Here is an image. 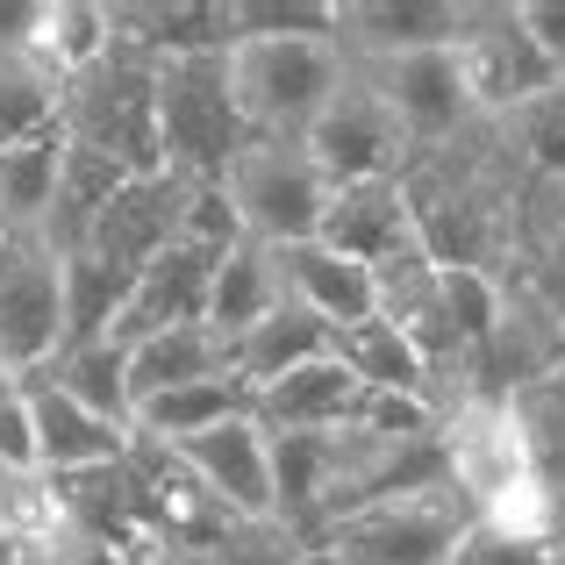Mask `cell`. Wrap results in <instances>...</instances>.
Listing matches in <instances>:
<instances>
[{"mask_svg": "<svg viewBox=\"0 0 565 565\" xmlns=\"http://www.w3.org/2000/svg\"><path fill=\"white\" fill-rule=\"evenodd\" d=\"M523 172L501 151L494 129H472V137L444 143V151H423L408 172H401V193H408L415 215V244L437 265H458V273H509L515 265V215H523Z\"/></svg>", "mask_w": 565, "mask_h": 565, "instance_id": "1", "label": "cell"}, {"mask_svg": "<svg viewBox=\"0 0 565 565\" xmlns=\"http://www.w3.org/2000/svg\"><path fill=\"white\" fill-rule=\"evenodd\" d=\"M57 137L72 151L108 158L129 180L166 172V158H158V57L115 43L100 65L65 79L57 86Z\"/></svg>", "mask_w": 565, "mask_h": 565, "instance_id": "2", "label": "cell"}, {"mask_svg": "<svg viewBox=\"0 0 565 565\" xmlns=\"http://www.w3.org/2000/svg\"><path fill=\"white\" fill-rule=\"evenodd\" d=\"M222 65H230V94H236V115L250 122V137L301 143L308 122L344 86L351 57L337 51V36H244L222 51Z\"/></svg>", "mask_w": 565, "mask_h": 565, "instance_id": "3", "label": "cell"}, {"mask_svg": "<svg viewBox=\"0 0 565 565\" xmlns=\"http://www.w3.org/2000/svg\"><path fill=\"white\" fill-rule=\"evenodd\" d=\"M244 143H250V122L236 115L222 51L166 57L158 65V158H166L172 180H186V186L222 180Z\"/></svg>", "mask_w": 565, "mask_h": 565, "instance_id": "4", "label": "cell"}, {"mask_svg": "<svg viewBox=\"0 0 565 565\" xmlns=\"http://www.w3.org/2000/svg\"><path fill=\"white\" fill-rule=\"evenodd\" d=\"M466 523L472 509L458 501L451 480L408 487V494H386L373 509L330 523L316 544H301V565H444Z\"/></svg>", "mask_w": 565, "mask_h": 565, "instance_id": "5", "label": "cell"}, {"mask_svg": "<svg viewBox=\"0 0 565 565\" xmlns=\"http://www.w3.org/2000/svg\"><path fill=\"white\" fill-rule=\"evenodd\" d=\"M222 193H230V215L244 230V244H258V250L308 244L322 230V207H330V180L316 172V158L301 143H265V137H250L230 158Z\"/></svg>", "mask_w": 565, "mask_h": 565, "instance_id": "6", "label": "cell"}, {"mask_svg": "<svg viewBox=\"0 0 565 565\" xmlns=\"http://www.w3.org/2000/svg\"><path fill=\"white\" fill-rule=\"evenodd\" d=\"M451 57H458V79H466L480 122H501V115H515L523 100L565 86L558 72L544 65V51L523 36L515 0H466V29H458Z\"/></svg>", "mask_w": 565, "mask_h": 565, "instance_id": "7", "label": "cell"}, {"mask_svg": "<svg viewBox=\"0 0 565 565\" xmlns=\"http://www.w3.org/2000/svg\"><path fill=\"white\" fill-rule=\"evenodd\" d=\"M301 151L316 158V172L330 186H365V180H401V172L415 166L408 137H401V122L386 115V100L373 94V79H365L359 65L344 72V86L330 94V108L308 122Z\"/></svg>", "mask_w": 565, "mask_h": 565, "instance_id": "8", "label": "cell"}, {"mask_svg": "<svg viewBox=\"0 0 565 565\" xmlns=\"http://www.w3.org/2000/svg\"><path fill=\"white\" fill-rule=\"evenodd\" d=\"M437 451H444V480L458 487L466 509H487L494 494H509L515 480L537 472L530 458V437H523V415L515 401L501 394H458L437 423Z\"/></svg>", "mask_w": 565, "mask_h": 565, "instance_id": "9", "label": "cell"}, {"mask_svg": "<svg viewBox=\"0 0 565 565\" xmlns=\"http://www.w3.org/2000/svg\"><path fill=\"white\" fill-rule=\"evenodd\" d=\"M65 344V273L57 250L36 230L0 236V365L8 373H43Z\"/></svg>", "mask_w": 565, "mask_h": 565, "instance_id": "10", "label": "cell"}, {"mask_svg": "<svg viewBox=\"0 0 565 565\" xmlns=\"http://www.w3.org/2000/svg\"><path fill=\"white\" fill-rule=\"evenodd\" d=\"M373 79V94L386 100V115L401 122L408 151H444V143L472 137L480 129V108H472L466 79H458V57L451 43L444 51H408V57H380V65H359Z\"/></svg>", "mask_w": 565, "mask_h": 565, "instance_id": "11", "label": "cell"}, {"mask_svg": "<svg viewBox=\"0 0 565 565\" xmlns=\"http://www.w3.org/2000/svg\"><path fill=\"white\" fill-rule=\"evenodd\" d=\"M166 458L215 501V509H230L244 530H273V437H265L258 415L201 429V437L172 444Z\"/></svg>", "mask_w": 565, "mask_h": 565, "instance_id": "12", "label": "cell"}, {"mask_svg": "<svg viewBox=\"0 0 565 565\" xmlns=\"http://www.w3.org/2000/svg\"><path fill=\"white\" fill-rule=\"evenodd\" d=\"M186 193H193V186L172 180V172H151V180L115 186L108 207L86 222V236H79L72 250H86L94 265L137 279L151 258H166L172 244H186Z\"/></svg>", "mask_w": 565, "mask_h": 565, "instance_id": "13", "label": "cell"}, {"mask_svg": "<svg viewBox=\"0 0 565 565\" xmlns=\"http://www.w3.org/2000/svg\"><path fill=\"white\" fill-rule=\"evenodd\" d=\"M466 29V0H337V51L351 65L444 51Z\"/></svg>", "mask_w": 565, "mask_h": 565, "instance_id": "14", "label": "cell"}, {"mask_svg": "<svg viewBox=\"0 0 565 565\" xmlns=\"http://www.w3.org/2000/svg\"><path fill=\"white\" fill-rule=\"evenodd\" d=\"M29 429H36V472H43V480L94 472V466H122V458L137 451V429L79 408V401L57 394L43 373H29Z\"/></svg>", "mask_w": 565, "mask_h": 565, "instance_id": "15", "label": "cell"}, {"mask_svg": "<svg viewBox=\"0 0 565 565\" xmlns=\"http://www.w3.org/2000/svg\"><path fill=\"white\" fill-rule=\"evenodd\" d=\"M215 258L222 250H207V244H172L166 258H151L137 279H129V301H122V316H115V344H143V337H158V330L201 322Z\"/></svg>", "mask_w": 565, "mask_h": 565, "instance_id": "16", "label": "cell"}, {"mask_svg": "<svg viewBox=\"0 0 565 565\" xmlns=\"http://www.w3.org/2000/svg\"><path fill=\"white\" fill-rule=\"evenodd\" d=\"M322 244L344 250L351 265L380 273L386 258L401 250H423L415 244V215H408V193L401 180H365V186H330V207H322Z\"/></svg>", "mask_w": 565, "mask_h": 565, "instance_id": "17", "label": "cell"}, {"mask_svg": "<svg viewBox=\"0 0 565 565\" xmlns=\"http://www.w3.org/2000/svg\"><path fill=\"white\" fill-rule=\"evenodd\" d=\"M273 279H279V301L316 316V322H330V330H351V322L373 316V273L351 265L344 250H330L322 236L273 250Z\"/></svg>", "mask_w": 565, "mask_h": 565, "instance_id": "18", "label": "cell"}, {"mask_svg": "<svg viewBox=\"0 0 565 565\" xmlns=\"http://www.w3.org/2000/svg\"><path fill=\"white\" fill-rule=\"evenodd\" d=\"M115 43L143 57H207L230 51V0H108Z\"/></svg>", "mask_w": 565, "mask_h": 565, "instance_id": "19", "label": "cell"}, {"mask_svg": "<svg viewBox=\"0 0 565 565\" xmlns=\"http://www.w3.org/2000/svg\"><path fill=\"white\" fill-rule=\"evenodd\" d=\"M250 415H258L265 429H351L365 415V386L337 359H316V365H301V373L258 386V394H250Z\"/></svg>", "mask_w": 565, "mask_h": 565, "instance_id": "20", "label": "cell"}, {"mask_svg": "<svg viewBox=\"0 0 565 565\" xmlns=\"http://www.w3.org/2000/svg\"><path fill=\"white\" fill-rule=\"evenodd\" d=\"M115 51V14L108 0H36V22H29L22 57L43 72V79H79L86 65Z\"/></svg>", "mask_w": 565, "mask_h": 565, "instance_id": "21", "label": "cell"}, {"mask_svg": "<svg viewBox=\"0 0 565 565\" xmlns=\"http://www.w3.org/2000/svg\"><path fill=\"white\" fill-rule=\"evenodd\" d=\"M330 359L344 365L365 394H408V401H429V408L444 415V394H437V380H429L423 351H415L386 316H365V322H351V330H337Z\"/></svg>", "mask_w": 565, "mask_h": 565, "instance_id": "22", "label": "cell"}, {"mask_svg": "<svg viewBox=\"0 0 565 565\" xmlns=\"http://www.w3.org/2000/svg\"><path fill=\"white\" fill-rule=\"evenodd\" d=\"M236 415H250V386L236 373H215V380H186V386H166V394L137 401L129 429H137V444L172 451V444L201 437V429H215V423H236Z\"/></svg>", "mask_w": 565, "mask_h": 565, "instance_id": "23", "label": "cell"}, {"mask_svg": "<svg viewBox=\"0 0 565 565\" xmlns=\"http://www.w3.org/2000/svg\"><path fill=\"white\" fill-rule=\"evenodd\" d=\"M330 344H337V330L330 322H316V316H301V308H287L279 301L265 322H250L244 337L230 344V373L258 394V386H273V380H287V373H301V365H316V359H330Z\"/></svg>", "mask_w": 565, "mask_h": 565, "instance_id": "24", "label": "cell"}, {"mask_svg": "<svg viewBox=\"0 0 565 565\" xmlns=\"http://www.w3.org/2000/svg\"><path fill=\"white\" fill-rule=\"evenodd\" d=\"M230 373V344H222L207 322H180V330H158L143 344H129V408L166 386H186V380H215Z\"/></svg>", "mask_w": 565, "mask_h": 565, "instance_id": "25", "label": "cell"}, {"mask_svg": "<svg viewBox=\"0 0 565 565\" xmlns=\"http://www.w3.org/2000/svg\"><path fill=\"white\" fill-rule=\"evenodd\" d=\"M279 308V279H273V250L258 244H230L215 258V273H207V330L222 337V344H236V337L250 330V322H265Z\"/></svg>", "mask_w": 565, "mask_h": 565, "instance_id": "26", "label": "cell"}, {"mask_svg": "<svg viewBox=\"0 0 565 565\" xmlns=\"http://www.w3.org/2000/svg\"><path fill=\"white\" fill-rule=\"evenodd\" d=\"M57 172H65V137L57 122L43 137H22L0 151V215L8 230H43L57 207Z\"/></svg>", "mask_w": 565, "mask_h": 565, "instance_id": "27", "label": "cell"}, {"mask_svg": "<svg viewBox=\"0 0 565 565\" xmlns=\"http://www.w3.org/2000/svg\"><path fill=\"white\" fill-rule=\"evenodd\" d=\"M43 380L57 386V394H72L79 408L108 415V423L129 429V344H115V337H100V344H65L51 365H43Z\"/></svg>", "mask_w": 565, "mask_h": 565, "instance_id": "28", "label": "cell"}, {"mask_svg": "<svg viewBox=\"0 0 565 565\" xmlns=\"http://www.w3.org/2000/svg\"><path fill=\"white\" fill-rule=\"evenodd\" d=\"M487 129L501 137V151L515 158L523 180H565V86L523 100L515 115H501V122H487Z\"/></svg>", "mask_w": 565, "mask_h": 565, "instance_id": "29", "label": "cell"}, {"mask_svg": "<svg viewBox=\"0 0 565 565\" xmlns=\"http://www.w3.org/2000/svg\"><path fill=\"white\" fill-rule=\"evenodd\" d=\"M515 415H523V437H530V458H537V480L558 494L565 509V365H552L537 386L515 394Z\"/></svg>", "mask_w": 565, "mask_h": 565, "instance_id": "30", "label": "cell"}, {"mask_svg": "<svg viewBox=\"0 0 565 565\" xmlns=\"http://www.w3.org/2000/svg\"><path fill=\"white\" fill-rule=\"evenodd\" d=\"M57 122V79H43L22 51H0V151L43 137Z\"/></svg>", "mask_w": 565, "mask_h": 565, "instance_id": "31", "label": "cell"}, {"mask_svg": "<svg viewBox=\"0 0 565 565\" xmlns=\"http://www.w3.org/2000/svg\"><path fill=\"white\" fill-rule=\"evenodd\" d=\"M244 36H337V0H230V43Z\"/></svg>", "mask_w": 565, "mask_h": 565, "instance_id": "32", "label": "cell"}, {"mask_svg": "<svg viewBox=\"0 0 565 565\" xmlns=\"http://www.w3.org/2000/svg\"><path fill=\"white\" fill-rule=\"evenodd\" d=\"M0 472H36V429H29V380L0 365Z\"/></svg>", "mask_w": 565, "mask_h": 565, "instance_id": "33", "label": "cell"}, {"mask_svg": "<svg viewBox=\"0 0 565 565\" xmlns=\"http://www.w3.org/2000/svg\"><path fill=\"white\" fill-rule=\"evenodd\" d=\"M444 565H544V544H523V537H509V530H494L487 515H472Z\"/></svg>", "mask_w": 565, "mask_h": 565, "instance_id": "34", "label": "cell"}, {"mask_svg": "<svg viewBox=\"0 0 565 565\" xmlns=\"http://www.w3.org/2000/svg\"><path fill=\"white\" fill-rule=\"evenodd\" d=\"M515 22H523V36L544 51V65L565 79V0H515Z\"/></svg>", "mask_w": 565, "mask_h": 565, "instance_id": "35", "label": "cell"}, {"mask_svg": "<svg viewBox=\"0 0 565 565\" xmlns=\"http://www.w3.org/2000/svg\"><path fill=\"white\" fill-rule=\"evenodd\" d=\"M0 565H29L22 530H14V501H8V472H0Z\"/></svg>", "mask_w": 565, "mask_h": 565, "instance_id": "36", "label": "cell"}, {"mask_svg": "<svg viewBox=\"0 0 565 565\" xmlns=\"http://www.w3.org/2000/svg\"><path fill=\"white\" fill-rule=\"evenodd\" d=\"M544 565H565V537H558V544H544Z\"/></svg>", "mask_w": 565, "mask_h": 565, "instance_id": "37", "label": "cell"}, {"mask_svg": "<svg viewBox=\"0 0 565 565\" xmlns=\"http://www.w3.org/2000/svg\"><path fill=\"white\" fill-rule=\"evenodd\" d=\"M0 236H14V230H8V215H0Z\"/></svg>", "mask_w": 565, "mask_h": 565, "instance_id": "38", "label": "cell"}]
</instances>
